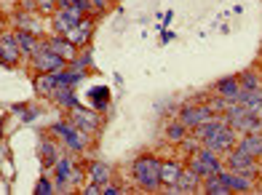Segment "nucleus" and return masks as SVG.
Segmentation results:
<instances>
[{"mask_svg": "<svg viewBox=\"0 0 262 195\" xmlns=\"http://www.w3.org/2000/svg\"><path fill=\"white\" fill-rule=\"evenodd\" d=\"M195 137L204 142V147H209V150H214L217 155H222V153H230V150H233L238 134H235L228 123H225V120H220V118L211 115L206 123H201V126L195 128Z\"/></svg>", "mask_w": 262, "mask_h": 195, "instance_id": "obj_1", "label": "nucleus"}, {"mask_svg": "<svg viewBox=\"0 0 262 195\" xmlns=\"http://www.w3.org/2000/svg\"><path fill=\"white\" fill-rule=\"evenodd\" d=\"M225 123H228L235 134H254L262 131V120L252 113L249 107H244L241 102H230L225 110Z\"/></svg>", "mask_w": 262, "mask_h": 195, "instance_id": "obj_2", "label": "nucleus"}, {"mask_svg": "<svg viewBox=\"0 0 262 195\" xmlns=\"http://www.w3.org/2000/svg\"><path fill=\"white\" fill-rule=\"evenodd\" d=\"M134 179L142 190H161V161L156 155H139L134 161Z\"/></svg>", "mask_w": 262, "mask_h": 195, "instance_id": "obj_3", "label": "nucleus"}, {"mask_svg": "<svg viewBox=\"0 0 262 195\" xmlns=\"http://www.w3.org/2000/svg\"><path fill=\"white\" fill-rule=\"evenodd\" d=\"M187 168H193V171L201 177V179H206V177H214V174H220L222 171V161L217 158V153L204 147V150H195V153H190L187 158Z\"/></svg>", "mask_w": 262, "mask_h": 195, "instance_id": "obj_4", "label": "nucleus"}, {"mask_svg": "<svg viewBox=\"0 0 262 195\" xmlns=\"http://www.w3.org/2000/svg\"><path fill=\"white\" fill-rule=\"evenodd\" d=\"M51 134H59V139H62L73 153H83L89 147V134L80 131L75 123H54Z\"/></svg>", "mask_w": 262, "mask_h": 195, "instance_id": "obj_5", "label": "nucleus"}, {"mask_svg": "<svg viewBox=\"0 0 262 195\" xmlns=\"http://www.w3.org/2000/svg\"><path fill=\"white\" fill-rule=\"evenodd\" d=\"M64 64H67L64 59L59 56L56 51H51L46 40H40L38 51L32 54V67L38 72H59V70H64Z\"/></svg>", "mask_w": 262, "mask_h": 195, "instance_id": "obj_6", "label": "nucleus"}, {"mask_svg": "<svg viewBox=\"0 0 262 195\" xmlns=\"http://www.w3.org/2000/svg\"><path fill=\"white\" fill-rule=\"evenodd\" d=\"M228 168H230V171L244 174V177H252V179L259 174L257 158H252V155L244 153V150H230L228 153Z\"/></svg>", "mask_w": 262, "mask_h": 195, "instance_id": "obj_7", "label": "nucleus"}, {"mask_svg": "<svg viewBox=\"0 0 262 195\" xmlns=\"http://www.w3.org/2000/svg\"><path fill=\"white\" fill-rule=\"evenodd\" d=\"M80 19H83V11H80V8H75V6L56 8V14H54V30H56L59 35H67V32L73 30Z\"/></svg>", "mask_w": 262, "mask_h": 195, "instance_id": "obj_8", "label": "nucleus"}, {"mask_svg": "<svg viewBox=\"0 0 262 195\" xmlns=\"http://www.w3.org/2000/svg\"><path fill=\"white\" fill-rule=\"evenodd\" d=\"M211 115H214V113H211L206 104H185L182 113H180V120L185 123V128H193V131H195L201 123H206Z\"/></svg>", "mask_w": 262, "mask_h": 195, "instance_id": "obj_9", "label": "nucleus"}, {"mask_svg": "<svg viewBox=\"0 0 262 195\" xmlns=\"http://www.w3.org/2000/svg\"><path fill=\"white\" fill-rule=\"evenodd\" d=\"M54 168H56V190H64L67 182H80V171H75L73 158H59Z\"/></svg>", "mask_w": 262, "mask_h": 195, "instance_id": "obj_10", "label": "nucleus"}, {"mask_svg": "<svg viewBox=\"0 0 262 195\" xmlns=\"http://www.w3.org/2000/svg\"><path fill=\"white\" fill-rule=\"evenodd\" d=\"M182 168L185 166L180 161H161V187L166 192H174V185H177V179H180Z\"/></svg>", "mask_w": 262, "mask_h": 195, "instance_id": "obj_11", "label": "nucleus"}, {"mask_svg": "<svg viewBox=\"0 0 262 195\" xmlns=\"http://www.w3.org/2000/svg\"><path fill=\"white\" fill-rule=\"evenodd\" d=\"M73 123L80 128V131H86V134H97L99 126H102V120L97 118V113H86V110H80V104L73 110Z\"/></svg>", "mask_w": 262, "mask_h": 195, "instance_id": "obj_12", "label": "nucleus"}, {"mask_svg": "<svg viewBox=\"0 0 262 195\" xmlns=\"http://www.w3.org/2000/svg\"><path fill=\"white\" fill-rule=\"evenodd\" d=\"M21 56V48L14 35H3L0 38V64H16Z\"/></svg>", "mask_w": 262, "mask_h": 195, "instance_id": "obj_13", "label": "nucleus"}, {"mask_svg": "<svg viewBox=\"0 0 262 195\" xmlns=\"http://www.w3.org/2000/svg\"><path fill=\"white\" fill-rule=\"evenodd\" d=\"M222 182L230 187V192H249V190H254V182L252 177H244V174H238V171H220Z\"/></svg>", "mask_w": 262, "mask_h": 195, "instance_id": "obj_14", "label": "nucleus"}, {"mask_svg": "<svg viewBox=\"0 0 262 195\" xmlns=\"http://www.w3.org/2000/svg\"><path fill=\"white\" fill-rule=\"evenodd\" d=\"M89 182L97 187H104L107 182H113V168L102 161H91L89 163Z\"/></svg>", "mask_w": 262, "mask_h": 195, "instance_id": "obj_15", "label": "nucleus"}, {"mask_svg": "<svg viewBox=\"0 0 262 195\" xmlns=\"http://www.w3.org/2000/svg\"><path fill=\"white\" fill-rule=\"evenodd\" d=\"M214 91H217L222 99H228V102H238L241 99V80L238 78H222V80H217Z\"/></svg>", "mask_w": 262, "mask_h": 195, "instance_id": "obj_16", "label": "nucleus"}, {"mask_svg": "<svg viewBox=\"0 0 262 195\" xmlns=\"http://www.w3.org/2000/svg\"><path fill=\"white\" fill-rule=\"evenodd\" d=\"M46 43H49L51 51H56L59 56L64 59V62H73V59H75V48H78V46L70 40L67 35H59V38H51V40H46Z\"/></svg>", "mask_w": 262, "mask_h": 195, "instance_id": "obj_17", "label": "nucleus"}, {"mask_svg": "<svg viewBox=\"0 0 262 195\" xmlns=\"http://www.w3.org/2000/svg\"><path fill=\"white\" fill-rule=\"evenodd\" d=\"M201 179L193 168H182V174H180V179H177V185H174V192H195L198 187H201Z\"/></svg>", "mask_w": 262, "mask_h": 195, "instance_id": "obj_18", "label": "nucleus"}, {"mask_svg": "<svg viewBox=\"0 0 262 195\" xmlns=\"http://www.w3.org/2000/svg\"><path fill=\"white\" fill-rule=\"evenodd\" d=\"M238 150L249 153L252 158H262V131H254V134H244L238 139Z\"/></svg>", "mask_w": 262, "mask_h": 195, "instance_id": "obj_19", "label": "nucleus"}, {"mask_svg": "<svg viewBox=\"0 0 262 195\" xmlns=\"http://www.w3.org/2000/svg\"><path fill=\"white\" fill-rule=\"evenodd\" d=\"M35 89H38V94L51 96V99H54V94L62 89V86H59V80H56L54 72H40V75L35 78Z\"/></svg>", "mask_w": 262, "mask_h": 195, "instance_id": "obj_20", "label": "nucleus"}, {"mask_svg": "<svg viewBox=\"0 0 262 195\" xmlns=\"http://www.w3.org/2000/svg\"><path fill=\"white\" fill-rule=\"evenodd\" d=\"M91 30H94V21H89V19H80L73 30L67 32V38L73 40L75 46H86L89 43V38H91Z\"/></svg>", "mask_w": 262, "mask_h": 195, "instance_id": "obj_21", "label": "nucleus"}, {"mask_svg": "<svg viewBox=\"0 0 262 195\" xmlns=\"http://www.w3.org/2000/svg\"><path fill=\"white\" fill-rule=\"evenodd\" d=\"M14 38H16L19 48H21V54H27V56H32L35 51H38V46H40L38 35H32V32H27V30H19Z\"/></svg>", "mask_w": 262, "mask_h": 195, "instance_id": "obj_22", "label": "nucleus"}, {"mask_svg": "<svg viewBox=\"0 0 262 195\" xmlns=\"http://www.w3.org/2000/svg\"><path fill=\"white\" fill-rule=\"evenodd\" d=\"M204 192H209V195H228L230 187L222 182L220 174H214V177H206L204 179Z\"/></svg>", "mask_w": 262, "mask_h": 195, "instance_id": "obj_23", "label": "nucleus"}, {"mask_svg": "<svg viewBox=\"0 0 262 195\" xmlns=\"http://www.w3.org/2000/svg\"><path fill=\"white\" fill-rule=\"evenodd\" d=\"M56 75V80H59V86H67V89H73L75 83H80L83 80V70H59V72H54Z\"/></svg>", "mask_w": 262, "mask_h": 195, "instance_id": "obj_24", "label": "nucleus"}, {"mask_svg": "<svg viewBox=\"0 0 262 195\" xmlns=\"http://www.w3.org/2000/svg\"><path fill=\"white\" fill-rule=\"evenodd\" d=\"M40 155H43V163H46V168H51L56 161H59V153H56V144L51 142V139H46L43 144H40Z\"/></svg>", "mask_w": 262, "mask_h": 195, "instance_id": "obj_25", "label": "nucleus"}, {"mask_svg": "<svg viewBox=\"0 0 262 195\" xmlns=\"http://www.w3.org/2000/svg\"><path fill=\"white\" fill-rule=\"evenodd\" d=\"M54 99L62 104V107H70V110H75L78 107V99H75V94H73V89H67V86H62L56 94H54Z\"/></svg>", "mask_w": 262, "mask_h": 195, "instance_id": "obj_26", "label": "nucleus"}, {"mask_svg": "<svg viewBox=\"0 0 262 195\" xmlns=\"http://www.w3.org/2000/svg\"><path fill=\"white\" fill-rule=\"evenodd\" d=\"M185 123H182V120H180V123H169V126H166V139H169V142H177V144H180L182 139H185Z\"/></svg>", "mask_w": 262, "mask_h": 195, "instance_id": "obj_27", "label": "nucleus"}, {"mask_svg": "<svg viewBox=\"0 0 262 195\" xmlns=\"http://www.w3.org/2000/svg\"><path fill=\"white\" fill-rule=\"evenodd\" d=\"M89 99H91V104H94V107H104L107 102H110V91H107L104 86H99V89H94V91H91Z\"/></svg>", "mask_w": 262, "mask_h": 195, "instance_id": "obj_28", "label": "nucleus"}, {"mask_svg": "<svg viewBox=\"0 0 262 195\" xmlns=\"http://www.w3.org/2000/svg\"><path fill=\"white\" fill-rule=\"evenodd\" d=\"M241 89H249V91H254V89H262V83H259V78L254 75V72H244L241 78Z\"/></svg>", "mask_w": 262, "mask_h": 195, "instance_id": "obj_29", "label": "nucleus"}, {"mask_svg": "<svg viewBox=\"0 0 262 195\" xmlns=\"http://www.w3.org/2000/svg\"><path fill=\"white\" fill-rule=\"evenodd\" d=\"M51 190H54V185H51L49 179H40V182H38V187H35V192H38V195H43V192H51Z\"/></svg>", "mask_w": 262, "mask_h": 195, "instance_id": "obj_30", "label": "nucleus"}, {"mask_svg": "<svg viewBox=\"0 0 262 195\" xmlns=\"http://www.w3.org/2000/svg\"><path fill=\"white\" fill-rule=\"evenodd\" d=\"M75 0H56V8H64V6H73Z\"/></svg>", "mask_w": 262, "mask_h": 195, "instance_id": "obj_31", "label": "nucleus"}, {"mask_svg": "<svg viewBox=\"0 0 262 195\" xmlns=\"http://www.w3.org/2000/svg\"><path fill=\"white\" fill-rule=\"evenodd\" d=\"M27 3H38V0H27Z\"/></svg>", "mask_w": 262, "mask_h": 195, "instance_id": "obj_32", "label": "nucleus"}]
</instances>
